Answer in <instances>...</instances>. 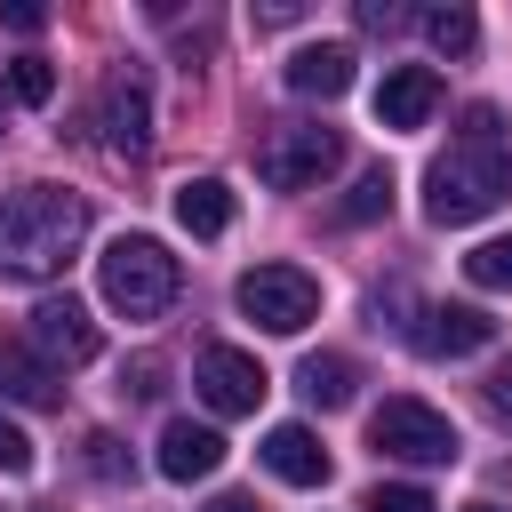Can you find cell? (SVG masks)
Instances as JSON below:
<instances>
[{"mask_svg":"<svg viewBox=\"0 0 512 512\" xmlns=\"http://www.w3.org/2000/svg\"><path fill=\"white\" fill-rule=\"evenodd\" d=\"M504 192H512V144L496 136V112L472 104V112H464V136L424 168V216H432V224H472V216H488Z\"/></svg>","mask_w":512,"mask_h":512,"instance_id":"1","label":"cell"},{"mask_svg":"<svg viewBox=\"0 0 512 512\" xmlns=\"http://www.w3.org/2000/svg\"><path fill=\"white\" fill-rule=\"evenodd\" d=\"M88 240V200L64 184H24L0 200V272L8 280H56Z\"/></svg>","mask_w":512,"mask_h":512,"instance_id":"2","label":"cell"},{"mask_svg":"<svg viewBox=\"0 0 512 512\" xmlns=\"http://www.w3.org/2000/svg\"><path fill=\"white\" fill-rule=\"evenodd\" d=\"M96 288L120 320H160L176 304V256L152 240V232H120L104 256H96Z\"/></svg>","mask_w":512,"mask_h":512,"instance_id":"3","label":"cell"},{"mask_svg":"<svg viewBox=\"0 0 512 512\" xmlns=\"http://www.w3.org/2000/svg\"><path fill=\"white\" fill-rule=\"evenodd\" d=\"M240 312L272 336H304L320 320V280L296 264H256V272H240Z\"/></svg>","mask_w":512,"mask_h":512,"instance_id":"4","label":"cell"},{"mask_svg":"<svg viewBox=\"0 0 512 512\" xmlns=\"http://www.w3.org/2000/svg\"><path fill=\"white\" fill-rule=\"evenodd\" d=\"M368 440H376V456H400V464H456V448H464L432 400H384L368 416Z\"/></svg>","mask_w":512,"mask_h":512,"instance_id":"5","label":"cell"},{"mask_svg":"<svg viewBox=\"0 0 512 512\" xmlns=\"http://www.w3.org/2000/svg\"><path fill=\"white\" fill-rule=\"evenodd\" d=\"M336 160H344V136H336V128H272L264 152H256V176H264L272 192H304V184H320Z\"/></svg>","mask_w":512,"mask_h":512,"instance_id":"6","label":"cell"},{"mask_svg":"<svg viewBox=\"0 0 512 512\" xmlns=\"http://www.w3.org/2000/svg\"><path fill=\"white\" fill-rule=\"evenodd\" d=\"M192 376H200V400H208L216 416H248V408L272 392V376L256 368V352H240V344H208Z\"/></svg>","mask_w":512,"mask_h":512,"instance_id":"7","label":"cell"},{"mask_svg":"<svg viewBox=\"0 0 512 512\" xmlns=\"http://www.w3.org/2000/svg\"><path fill=\"white\" fill-rule=\"evenodd\" d=\"M104 144H112L120 160L152 152V80H144L136 64H120V72L104 80Z\"/></svg>","mask_w":512,"mask_h":512,"instance_id":"8","label":"cell"},{"mask_svg":"<svg viewBox=\"0 0 512 512\" xmlns=\"http://www.w3.org/2000/svg\"><path fill=\"white\" fill-rule=\"evenodd\" d=\"M32 352L56 368H80V360H96V320H88V304L80 296H40L32 304Z\"/></svg>","mask_w":512,"mask_h":512,"instance_id":"9","label":"cell"},{"mask_svg":"<svg viewBox=\"0 0 512 512\" xmlns=\"http://www.w3.org/2000/svg\"><path fill=\"white\" fill-rule=\"evenodd\" d=\"M432 112H440V72H424V64H392V72L376 80V120H384V128L408 136V128H424Z\"/></svg>","mask_w":512,"mask_h":512,"instance_id":"10","label":"cell"},{"mask_svg":"<svg viewBox=\"0 0 512 512\" xmlns=\"http://www.w3.org/2000/svg\"><path fill=\"white\" fill-rule=\"evenodd\" d=\"M496 336V320L480 312V304H432L424 320H416V352L424 360H464V352H480Z\"/></svg>","mask_w":512,"mask_h":512,"instance_id":"11","label":"cell"},{"mask_svg":"<svg viewBox=\"0 0 512 512\" xmlns=\"http://www.w3.org/2000/svg\"><path fill=\"white\" fill-rule=\"evenodd\" d=\"M256 456H264L272 480H288V488H320V480H328V448L312 440V424H272Z\"/></svg>","mask_w":512,"mask_h":512,"instance_id":"12","label":"cell"},{"mask_svg":"<svg viewBox=\"0 0 512 512\" xmlns=\"http://www.w3.org/2000/svg\"><path fill=\"white\" fill-rule=\"evenodd\" d=\"M224 464V440H216V424H192V416H176L168 432H160V472L168 480H208Z\"/></svg>","mask_w":512,"mask_h":512,"instance_id":"13","label":"cell"},{"mask_svg":"<svg viewBox=\"0 0 512 512\" xmlns=\"http://www.w3.org/2000/svg\"><path fill=\"white\" fill-rule=\"evenodd\" d=\"M288 88H296V96H320V104L344 96V88H352V48H344V40L296 48V56H288Z\"/></svg>","mask_w":512,"mask_h":512,"instance_id":"14","label":"cell"},{"mask_svg":"<svg viewBox=\"0 0 512 512\" xmlns=\"http://www.w3.org/2000/svg\"><path fill=\"white\" fill-rule=\"evenodd\" d=\"M176 224H184L192 240L232 232V184H224V176H192V184H176Z\"/></svg>","mask_w":512,"mask_h":512,"instance_id":"15","label":"cell"},{"mask_svg":"<svg viewBox=\"0 0 512 512\" xmlns=\"http://www.w3.org/2000/svg\"><path fill=\"white\" fill-rule=\"evenodd\" d=\"M0 400H24V408H48L56 400V368L32 344H16V336H0Z\"/></svg>","mask_w":512,"mask_h":512,"instance_id":"16","label":"cell"},{"mask_svg":"<svg viewBox=\"0 0 512 512\" xmlns=\"http://www.w3.org/2000/svg\"><path fill=\"white\" fill-rule=\"evenodd\" d=\"M352 376H360V368H352L344 352H312V360L296 368V392H304L312 408H344V400H352Z\"/></svg>","mask_w":512,"mask_h":512,"instance_id":"17","label":"cell"},{"mask_svg":"<svg viewBox=\"0 0 512 512\" xmlns=\"http://www.w3.org/2000/svg\"><path fill=\"white\" fill-rule=\"evenodd\" d=\"M384 208H392V168L376 160V168H360V176H352V192H344V208H336V216H344V224H376Z\"/></svg>","mask_w":512,"mask_h":512,"instance_id":"18","label":"cell"},{"mask_svg":"<svg viewBox=\"0 0 512 512\" xmlns=\"http://www.w3.org/2000/svg\"><path fill=\"white\" fill-rule=\"evenodd\" d=\"M424 40H432L440 56H472L480 16H472V8H424Z\"/></svg>","mask_w":512,"mask_h":512,"instance_id":"19","label":"cell"},{"mask_svg":"<svg viewBox=\"0 0 512 512\" xmlns=\"http://www.w3.org/2000/svg\"><path fill=\"white\" fill-rule=\"evenodd\" d=\"M8 96L40 112V104L56 96V64H48V56H16V64H8Z\"/></svg>","mask_w":512,"mask_h":512,"instance_id":"20","label":"cell"},{"mask_svg":"<svg viewBox=\"0 0 512 512\" xmlns=\"http://www.w3.org/2000/svg\"><path fill=\"white\" fill-rule=\"evenodd\" d=\"M464 280H472V288H512V240H480V248L464 256Z\"/></svg>","mask_w":512,"mask_h":512,"instance_id":"21","label":"cell"},{"mask_svg":"<svg viewBox=\"0 0 512 512\" xmlns=\"http://www.w3.org/2000/svg\"><path fill=\"white\" fill-rule=\"evenodd\" d=\"M88 472H96V480H128V472H136V456H128L112 432H88Z\"/></svg>","mask_w":512,"mask_h":512,"instance_id":"22","label":"cell"},{"mask_svg":"<svg viewBox=\"0 0 512 512\" xmlns=\"http://www.w3.org/2000/svg\"><path fill=\"white\" fill-rule=\"evenodd\" d=\"M360 512H432V496H424V488H408V480H376Z\"/></svg>","mask_w":512,"mask_h":512,"instance_id":"23","label":"cell"},{"mask_svg":"<svg viewBox=\"0 0 512 512\" xmlns=\"http://www.w3.org/2000/svg\"><path fill=\"white\" fill-rule=\"evenodd\" d=\"M0 472H32V440L16 416H0Z\"/></svg>","mask_w":512,"mask_h":512,"instance_id":"24","label":"cell"},{"mask_svg":"<svg viewBox=\"0 0 512 512\" xmlns=\"http://www.w3.org/2000/svg\"><path fill=\"white\" fill-rule=\"evenodd\" d=\"M488 416L512 424V360H496V376H488Z\"/></svg>","mask_w":512,"mask_h":512,"instance_id":"25","label":"cell"},{"mask_svg":"<svg viewBox=\"0 0 512 512\" xmlns=\"http://www.w3.org/2000/svg\"><path fill=\"white\" fill-rule=\"evenodd\" d=\"M120 384H128V392H136V400H152V392H160V360H136V368H128V376H120Z\"/></svg>","mask_w":512,"mask_h":512,"instance_id":"26","label":"cell"},{"mask_svg":"<svg viewBox=\"0 0 512 512\" xmlns=\"http://www.w3.org/2000/svg\"><path fill=\"white\" fill-rule=\"evenodd\" d=\"M0 16H8V24H16V32H40V24H48V16H40V8H32V0H8V8H0Z\"/></svg>","mask_w":512,"mask_h":512,"instance_id":"27","label":"cell"},{"mask_svg":"<svg viewBox=\"0 0 512 512\" xmlns=\"http://www.w3.org/2000/svg\"><path fill=\"white\" fill-rule=\"evenodd\" d=\"M208 512H264V504H256V496H240V488H232V496H208Z\"/></svg>","mask_w":512,"mask_h":512,"instance_id":"28","label":"cell"},{"mask_svg":"<svg viewBox=\"0 0 512 512\" xmlns=\"http://www.w3.org/2000/svg\"><path fill=\"white\" fill-rule=\"evenodd\" d=\"M464 512H504V504H464Z\"/></svg>","mask_w":512,"mask_h":512,"instance_id":"29","label":"cell"}]
</instances>
